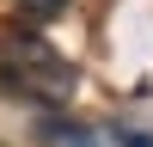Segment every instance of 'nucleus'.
<instances>
[{"instance_id": "f03ea898", "label": "nucleus", "mask_w": 153, "mask_h": 147, "mask_svg": "<svg viewBox=\"0 0 153 147\" xmlns=\"http://www.w3.org/2000/svg\"><path fill=\"white\" fill-rule=\"evenodd\" d=\"M43 141H49V147H92V135H86V129L74 135V122H49V129H43Z\"/></svg>"}, {"instance_id": "7ed1b4c3", "label": "nucleus", "mask_w": 153, "mask_h": 147, "mask_svg": "<svg viewBox=\"0 0 153 147\" xmlns=\"http://www.w3.org/2000/svg\"><path fill=\"white\" fill-rule=\"evenodd\" d=\"M19 6L31 12V19H49V12H61V6H68V0H19Z\"/></svg>"}, {"instance_id": "f257e3e1", "label": "nucleus", "mask_w": 153, "mask_h": 147, "mask_svg": "<svg viewBox=\"0 0 153 147\" xmlns=\"http://www.w3.org/2000/svg\"><path fill=\"white\" fill-rule=\"evenodd\" d=\"M0 80H6L12 98H31V104H68L80 74L74 61L49 43L43 31H12L0 43Z\"/></svg>"}, {"instance_id": "20e7f679", "label": "nucleus", "mask_w": 153, "mask_h": 147, "mask_svg": "<svg viewBox=\"0 0 153 147\" xmlns=\"http://www.w3.org/2000/svg\"><path fill=\"white\" fill-rule=\"evenodd\" d=\"M117 147H153V135H141V129H117Z\"/></svg>"}]
</instances>
